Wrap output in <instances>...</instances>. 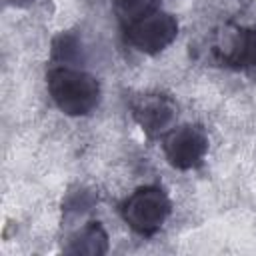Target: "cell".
Returning a JSON list of instances; mask_svg holds the SVG:
<instances>
[{"label": "cell", "mask_w": 256, "mask_h": 256, "mask_svg": "<svg viewBox=\"0 0 256 256\" xmlns=\"http://www.w3.org/2000/svg\"><path fill=\"white\" fill-rule=\"evenodd\" d=\"M46 84L54 104L68 116H86L100 102L98 80L80 68L56 64L48 70Z\"/></svg>", "instance_id": "1"}, {"label": "cell", "mask_w": 256, "mask_h": 256, "mask_svg": "<svg viewBox=\"0 0 256 256\" xmlns=\"http://www.w3.org/2000/svg\"><path fill=\"white\" fill-rule=\"evenodd\" d=\"M170 198L158 186H142L134 190L122 204L124 222L142 236H152L170 216Z\"/></svg>", "instance_id": "2"}, {"label": "cell", "mask_w": 256, "mask_h": 256, "mask_svg": "<svg viewBox=\"0 0 256 256\" xmlns=\"http://www.w3.org/2000/svg\"><path fill=\"white\" fill-rule=\"evenodd\" d=\"M178 36V22L172 14L156 10L126 26V42L144 54H158Z\"/></svg>", "instance_id": "3"}, {"label": "cell", "mask_w": 256, "mask_h": 256, "mask_svg": "<svg viewBox=\"0 0 256 256\" xmlns=\"http://www.w3.org/2000/svg\"><path fill=\"white\" fill-rule=\"evenodd\" d=\"M162 150L170 166L178 170H190L202 164L208 152V136L198 124H184L164 134Z\"/></svg>", "instance_id": "4"}, {"label": "cell", "mask_w": 256, "mask_h": 256, "mask_svg": "<svg viewBox=\"0 0 256 256\" xmlns=\"http://www.w3.org/2000/svg\"><path fill=\"white\" fill-rule=\"evenodd\" d=\"M176 104L160 94L144 96L134 104V118L150 138L168 134L176 122Z\"/></svg>", "instance_id": "5"}, {"label": "cell", "mask_w": 256, "mask_h": 256, "mask_svg": "<svg viewBox=\"0 0 256 256\" xmlns=\"http://www.w3.org/2000/svg\"><path fill=\"white\" fill-rule=\"evenodd\" d=\"M224 60L236 68H244L256 78V30L240 28L226 44Z\"/></svg>", "instance_id": "6"}, {"label": "cell", "mask_w": 256, "mask_h": 256, "mask_svg": "<svg viewBox=\"0 0 256 256\" xmlns=\"http://www.w3.org/2000/svg\"><path fill=\"white\" fill-rule=\"evenodd\" d=\"M64 252L82 256H102L108 252V234L100 222H88L68 238Z\"/></svg>", "instance_id": "7"}, {"label": "cell", "mask_w": 256, "mask_h": 256, "mask_svg": "<svg viewBox=\"0 0 256 256\" xmlns=\"http://www.w3.org/2000/svg\"><path fill=\"white\" fill-rule=\"evenodd\" d=\"M158 2L160 0H114V12L126 28L130 24L138 22L140 18L156 12Z\"/></svg>", "instance_id": "8"}, {"label": "cell", "mask_w": 256, "mask_h": 256, "mask_svg": "<svg viewBox=\"0 0 256 256\" xmlns=\"http://www.w3.org/2000/svg\"><path fill=\"white\" fill-rule=\"evenodd\" d=\"M52 58L62 66H72L80 58V42L74 34L62 32L52 40Z\"/></svg>", "instance_id": "9"}, {"label": "cell", "mask_w": 256, "mask_h": 256, "mask_svg": "<svg viewBox=\"0 0 256 256\" xmlns=\"http://www.w3.org/2000/svg\"><path fill=\"white\" fill-rule=\"evenodd\" d=\"M36 0H8V4H12V6H16V8H26V6H30V4H34Z\"/></svg>", "instance_id": "10"}]
</instances>
